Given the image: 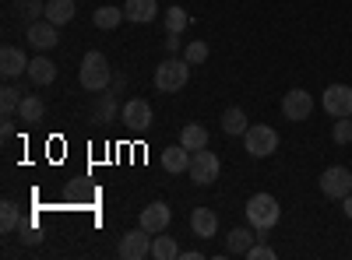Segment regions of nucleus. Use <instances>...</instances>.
<instances>
[{
	"instance_id": "obj_31",
	"label": "nucleus",
	"mask_w": 352,
	"mask_h": 260,
	"mask_svg": "<svg viewBox=\"0 0 352 260\" xmlns=\"http://www.w3.org/2000/svg\"><path fill=\"white\" fill-rule=\"evenodd\" d=\"M331 141H335V144H349V141H352V117H338V120H335Z\"/></svg>"
},
{
	"instance_id": "obj_17",
	"label": "nucleus",
	"mask_w": 352,
	"mask_h": 260,
	"mask_svg": "<svg viewBox=\"0 0 352 260\" xmlns=\"http://www.w3.org/2000/svg\"><path fill=\"white\" fill-rule=\"evenodd\" d=\"M25 74H28V81H32V84H53L56 81V64L50 60V56H36Z\"/></svg>"
},
{
	"instance_id": "obj_2",
	"label": "nucleus",
	"mask_w": 352,
	"mask_h": 260,
	"mask_svg": "<svg viewBox=\"0 0 352 260\" xmlns=\"http://www.w3.org/2000/svg\"><path fill=\"white\" fill-rule=\"evenodd\" d=\"M282 218V208H278V200L272 193H254L247 200V222L257 228V236H264L268 228H275Z\"/></svg>"
},
{
	"instance_id": "obj_8",
	"label": "nucleus",
	"mask_w": 352,
	"mask_h": 260,
	"mask_svg": "<svg viewBox=\"0 0 352 260\" xmlns=\"http://www.w3.org/2000/svg\"><path fill=\"white\" fill-rule=\"evenodd\" d=\"M120 257L124 260H144V257H152V233L148 228H131V233L120 239Z\"/></svg>"
},
{
	"instance_id": "obj_11",
	"label": "nucleus",
	"mask_w": 352,
	"mask_h": 260,
	"mask_svg": "<svg viewBox=\"0 0 352 260\" xmlns=\"http://www.w3.org/2000/svg\"><path fill=\"white\" fill-rule=\"evenodd\" d=\"M169 222H173V211H169V204L166 200H155V204H148V208H141V228H148L152 236H159V233H166L169 228Z\"/></svg>"
},
{
	"instance_id": "obj_34",
	"label": "nucleus",
	"mask_w": 352,
	"mask_h": 260,
	"mask_svg": "<svg viewBox=\"0 0 352 260\" xmlns=\"http://www.w3.org/2000/svg\"><path fill=\"white\" fill-rule=\"evenodd\" d=\"M21 239H25V246H36V243H39L43 236H39V228H28V233H25Z\"/></svg>"
},
{
	"instance_id": "obj_15",
	"label": "nucleus",
	"mask_w": 352,
	"mask_h": 260,
	"mask_svg": "<svg viewBox=\"0 0 352 260\" xmlns=\"http://www.w3.org/2000/svg\"><path fill=\"white\" fill-rule=\"evenodd\" d=\"M254 239H257V228L250 225V228H232V233L226 236V250L232 253V257H247L250 253V246H254Z\"/></svg>"
},
{
	"instance_id": "obj_13",
	"label": "nucleus",
	"mask_w": 352,
	"mask_h": 260,
	"mask_svg": "<svg viewBox=\"0 0 352 260\" xmlns=\"http://www.w3.org/2000/svg\"><path fill=\"white\" fill-rule=\"evenodd\" d=\"M190 228H194V236L201 239H212L219 233V215L212 208H194L190 211Z\"/></svg>"
},
{
	"instance_id": "obj_36",
	"label": "nucleus",
	"mask_w": 352,
	"mask_h": 260,
	"mask_svg": "<svg viewBox=\"0 0 352 260\" xmlns=\"http://www.w3.org/2000/svg\"><path fill=\"white\" fill-rule=\"evenodd\" d=\"M0 130H4V137H11V134H14V127H11V117H4V127H0Z\"/></svg>"
},
{
	"instance_id": "obj_35",
	"label": "nucleus",
	"mask_w": 352,
	"mask_h": 260,
	"mask_svg": "<svg viewBox=\"0 0 352 260\" xmlns=\"http://www.w3.org/2000/svg\"><path fill=\"white\" fill-rule=\"evenodd\" d=\"M342 208H345V218H352V193L342 200Z\"/></svg>"
},
{
	"instance_id": "obj_7",
	"label": "nucleus",
	"mask_w": 352,
	"mask_h": 260,
	"mask_svg": "<svg viewBox=\"0 0 352 260\" xmlns=\"http://www.w3.org/2000/svg\"><path fill=\"white\" fill-rule=\"evenodd\" d=\"M282 113H285V120L292 123H303L310 113H314V95L307 88H292L282 95Z\"/></svg>"
},
{
	"instance_id": "obj_9",
	"label": "nucleus",
	"mask_w": 352,
	"mask_h": 260,
	"mask_svg": "<svg viewBox=\"0 0 352 260\" xmlns=\"http://www.w3.org/2000/svg\"><path fill=\"white\" fill-rule=\"evenodd\" d=\"M324 109L328 117H352V88L349 84H328L324 88Z\"/></svg>"
},
{
	"instance_id": "obj_30",
	"label": "nucleus",
	"mask_w": 352,
	"mask_h": 260,
	"mask_svg": "<svg viewBox=\"0 0 352 260\" xmlns=\"http://www.w3.org/2000/svg\"><path fill=\"white\" fill-rule=\"evenodd\" d=\"M184 60H187L190 67H197V64H204V60H208V43H201V39H194V43H187V46H184Z\"/></svg>"
},
{
	"instance_id": "obj_26",
	"label": "nucleus",
	"mask_w": 352,
	"mask_h": 260,
	"mask_svg": "<svg viewBox=\"0 0 352 260\" xmlns=\"http://www.w3.org/2000/svg\"><path fill=\"white\" fill-rule=\"evenodd\" d=\"M113 117H116V99L106 92V95H99L96 106H92V123H109Z\"/></svg>"
},
{
	"instance_id": "obj_10",
	"label": "nucleus",
	"mask_w": 352,
	"mask_h": 260,
	"mask_svg": "<svg viewBox=\"0 0 352 260\" xmlns=\"http://www.w3.org/2000/svg\"><path fill=\"white\" fill-rule=\"evenodd\" d=\"M25 39L32 43L39 53H46V49H53L56 43H60V36H56V25L50 21V18H39V21H32L25 28Z\"/></svg>"
},
{
	"instance_id": "obj_33",
	"label": "nucleus",
	"mask_w": 352,
	"mask_h": 260,
	"mask_svg": "<svg viewBox=\"0 0 352 260\" xmlns=\"http://www.w3.org/2000/svg\"><path fill=\"white\" fill-rule=\"evenodd\" d=\"M166 49H169V53H180V49H184L180 32H169V36H166Z\"/></svg>"
},
{
	"instance_id": "obj_20",
	"label": "nucleus",
	"mask_w": 352,
	"mask_h": 260,
	"mask_svg": "<svg viewBox=\"0 0 352 260\" xmlns=\"http://www.w3.org/2000/svg\"><path fill=\"white\" fill-rule=\"evenodd\" d=\"M222 130H226L229 137L247 134V113H243L240 106H229V109L222 113Z\"/></svg>"
},
{
	"instance_id": "obj_27",
	"label": "nucleus",
	"mask_w": 352,
	"mask_h": 260,
	"mask_svg": "<svg viewBox=\"0 0 352 260\" xmlns=\"http://www.w3.org/2000/svg\"><path fill=\"white\" fill-rule=\"evenodd\" d=\"M162 21H166V32H184V28L190 25V14H187L180 4H173V8H166Z\"/></svg>"
},
{
	"instance_id": "obj_28",
	"label": "nucleus",
	"mask_w": 352,
	"mask_h": 260,
	"mask_svg": "<svg viewBox=\"0 0 352 260\" xmlns=\"http://www.w3.org/2000/svg\"><path fill=\"white\" fill-rule=\"evenodd\" d=\"M18 225H21L18 204H14V200H4V204H0V233H14Z\"/></svg>"
},
{
	"instance_id": "obj_1",
	"label": "nucleus",
	"mask_w": 352,
	"mask_h": 260,
	"mask_svg": "<svg viewBox=\"0 0 352 260\" xmlns=\"http://www.w3.org/2000/svg\"><path fill=\"white\" fill-rule=\"evenodd\" d=\"M78 81H81V88H85V92H106V88H109V81H113V71H109L106 53H99V49L85 53L81 71H78Z\"/></svg>"
},
{
	"instance_id": "obj_12",
	"label": "nucleus",
	"mask_w": 352,
	"mask_h": 260,
	"mask_svg": "<svg viewBox=\"0 0 352 260\" xmlns=\"http://www.w3.org/2000/svg\"><path fill=\"white\" fill-rule=\"evenodd\" d=\"M120 120L127 130H148L152 127V106L144 99H131L124 109H120Z\"/></svg>"
},
{
	"instance_id": "obj_29",
	"label": "nucleus",
	"mask_w": 352,
	"mask_h": 260,
	"mask_svg": "<svg viewBox=\"0 0 352 260\" xmlns=\"http://www.w3.org/2000/svg\"><path fill=\"white\" fill-rule=\"evenodd\" d=\"M21 92L18 88H11V84H4V88H0V109H4V117H14V113L21 109Z\"/></svg>"
},
{
	"instance_id": "obj_21",
	"label": "nucleus",
	"mask_w": 352,
	"mask_h": 260,
	"mask_svg": "<svg viewBox=\"0 0 352 260\" xmlns=\"http://www.w3.org/2000/svg\"><path fill=\"white\" fill-rule=\"evenodd\" d=\"M46 18L60 28L74 18V0H46Z\"/></svg>"
},
{
	"instance_id": "obj_19",
	"label": "nucleus",
	"mask_w": 352,
	"mask_h": 260,
	"mask_svg": "<svg viewBox=\"0 0 352 260\" xmlns=\"http://www.w3.org/2000/svg\"><path fill=\"white\" fill-rule=\"evenodd\" d=\"M180 144L187 152H201V148H208V130H204L201 123H187L180 130Z\"/></svg>"
},
{
	"instance_id": "obj_4",
	"label": "nucleus",
	"mask_w": 352,
	"mask_h": 260,
	"mask_svg": "<svg viewBox=\"0 0 352 260\" xmlns=\"http://www.w3.org/2000/svg\"><path fill=\"white\" fill-rule=\"evenodd\" d=\"M243 141H247V152H250L254 158H268V155L278 152V134H275V127H268V123L247 127Z\"/></svg>"
},
{
	"instance_id": "obj_37",
	"label": "nucleus",
	"mask_w": 352,
	"mask_h": 260,
	"mask_svg": "<svg viewBox=\"0 0 352 260\" xmlns=\"http://www.w3.org/2000/svg\"><path fill=\"white\" fill-rule=\"evenodd\" d=\"M184 260H201V250H187V253H180Z\"/></svg>"
},
{
	"instance_id": "obj_6",
	"label": "nucleus",
	"mask_w": 352,
	"mask_h": 260,
	"mask_svg": "<svg viewBox=\"0 0 352 260\" xmlns=\"http://www.w3.org/2000/svg\"><path fill=\"white\" fill-rule=\"evenodd\" d=\"M219 169H222V162H219V155L215 152H194L190 155V180L197 183V187H208V183H215L219 180Z\"/></svg>"
},
{
	"instance_id": "obj_16",
	"label": "nucleus",
	"mask_w": 352,
	"mask_h": 260,
	"mask_svg": "<svg viewBox=\"0 0 352 260\" xmlns=\"http://www.w3.org/2000/svg\"><path fill=\"white\" fill-rule=\"evenodd\" d=\"M124 14H127V21H134V25H148V21H155L159 4H155V0H127Z\"/></svg>"
},
{
	"instance_id": "obj_18",
	"label": "nucleus",
	"mask_w": 352,
	"mask_h": 260,
	"mask_svg": "<svg viewBox=\"0 0 352 260\" xmlns=\"http://www.w3.org/2000/svg\"><path fill=\"white\" fill-rule=\"evenodd\" d=\"M162 169L173 172V176H176V172H187V169H190V152L184 148V144H173V148H166V152H162Z\"/></svg>"
},
{
	"instance_id": "obj_5",
	"label": "nucleus",
	"mask_w": 352,
	"mask_h": 260,
	"mask_svg": "<svg viewBox=\"0 0 352 260\" xmlns=\"http://www.w3.org/2000/svg\"><path fill=\"white\" fill-rule=\"evenodd\" d=\"M320 193L331 197V200H345L352 193V172L345 165H331L320 172Z\"/></svg>"
},
{
	"instance_id": "obj_22",
	"label": "nucleus",
	"mask_w": 352,
	"mask_h": 260,
	"mask_svg": "<svg viewBox=\"0 0 352 260\" xmlns=\"http://www.w3.org/2000/svg\"><path fill=\"white\" fill-rule=\"evenodd\" d=\"M14 11H18V18H21L25 25H32V21L46 18V0H18Z\"/></svg>"
},
{
	"instance_id": "obj_14",
	"label": "nucleus",
	"mask_w": 352,
	"mask_h": 260,
	"mask_svg": "<svg viewBox=\"0 0 352 260\" xmlns=\"http://www.w3.org/2000/svg\"><path fill=\"white\" fill-rule=\"evenodd\" d=\"M28 56L18 49V46H4L0 49V71H4V78H18L21 71H28Z\"/></svg>"
},
{
	"instance_id": "obj_23",
	"label": "nucleus",
	"mask_w": 352,
	"mask_h": 260,
	"mask_svg": "<svg viewBox=\"0 0 352 260\" xmlns=\"http://www.w3.org/2000/svg\"><path fill=\"white\" fill-rule=\"evenodd\" d=\"M152 257L155 260H176V257H180V246L173 243V236L159 233V236H152Z\"/></svg>"
},
{
	"instance_id": "obj_32",
	"label": "nucleus",
	"mask_w": 352,
	"mask_h": 260,
	"mask_svg": "<svg viewBox=\"0 0 352 260\" xmlns=\"http://www.w3.org/2000/svg\"><path fill=\"white\" fill-rule=\"evenodd\" d=\"M247 260H275V250L264 246V243H254L250 253H247Z\"/></svg>"
},
{
	"instance_id": "obj_24",
	"label": "nucleus",
	"mask_w": 352,
	"mask_h": 260,
	"mask_svg": "<svg viewBox=\"0 0 352 260\" xmlns=\"http://www.w3.org/2000/svg\"><path fill=\"white\" fill-rule=\"evenodd\" d=\"M127 14H124V8H109V4H102L96 14H92V21H96V28H106V32H109V28H116V25H120Z\"/></svg>"
},
{
	"instance_id": "obj_3",
	"label": "nucleus",
	"mask_w": 352,
	"mask_h": 260,
	"mask_svg": "<svg viewBox=\"0 0 352 260\" xmlns=\"http://www.w3.org/2000/svg\"><path fill=\"white\" fill-rule=\"evenodd\" d=\"M187 78H190V64L180 60V56H166L155 67V88L159 92H184Z\"/></svg>"
},
{
	"instance_id": "obj_25",
	"label": "nucleus",
	"mask_w": 352,
	"mask_h": 260,
	"mask_svg": "<svg viewBox=\"0 0 352 260\" xmlns=\"http://www.w3.org/2000/svg\"><path fill=\"white\" fill-rule=\"evenodd\" d=\"M43 113H46V106H43L39 95H25V99H21L18 117H21L25 123H39V120H43Z\"/></svg>"
}]
</instances>
